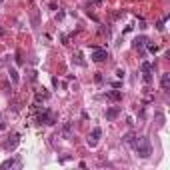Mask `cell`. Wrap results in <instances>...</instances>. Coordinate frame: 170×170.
<instances>
[{
    "instance_id": "cell-1",
    "label": "cell",
    "mask_w": 170,
    "mask_h": 170,
    "mask_svg": "<svg viewBox=\"0 0 170 170\" xmlns=\"http://www.w3.org/2000/svg\"><path fill=\"white\" fill-rule=\"evenodd\" d=\"M134 148H136V154H138L140 158H148V156L152 154V144H150V138H148V136L136 138Z\"/></svg>"
},
{
    "instance_id": "cell-2",
    "label": "cell",
    "mask_w": 170,
    "mask_h": 170,
    "mask_svg": "<svg viewBox=\"0 0 170 170\" xmlns=\"http://www.w3.org/2000/svg\"><path fill=\"white\" fill-rule=\"evenodd\" d=\"M36 122H38V124H48V126H52V124L56 122V114H54L50 108H42V112H38V116H36Z\"/></svg>"
},
{
    "instance_id": "cell-3",
    "label": "cell",
    "mask_w": 170,
    "mask_h": 170,
    "mask_svg": "<svg viewBox=\"0 0 170 170\" xmlns=\"http://www.w3.org/2000/svg\"><path fill=\"white\" fill-rule=\"evenodd\" d=\"M140 70H142V80H144L146 84H150V82H152V64H150V62H142Z\"/></svg>"
},
{
    "instance_id": "cell-4",
    "label": "cell",
    "mask_w": 170,
    "mask_h": 170,
    "mask_svg": "<svg viewBox=\"0 0 170 170\" xmlns=\"http://www.w3.org/2000/svg\"><path fill=\"white\" fill-rule=\"evenodd\" d=\"M106 58H108V52L104 48H94L92 50V60L94 62H104Z\"/></svg>"
},
{
    "instance_id": "cell-5",
    "label": "cell",
    "mask_w": 170,
    "mask_h": 170,
    "mask_svg": "<svg viewBox=\"0 0 170 170\" xmlns=\"http://www.w3.org/2000/svg\"><path fill=\"white\" fill-rule=\"evenodd\" d=\"M100 136H102V130H100L98 126L92 128V132H90V136H88V146H92V148H94V146L98 144V138H100Z\"/></svg>"
},
{
    "instance_id": "cell-6",
    "label": "cell",
    "mask_w": 170,
    "mask_h": 170,
    "mask_svg": "<svg viewBox=\"0 0 170 170\" xmlns=\"http://www.w3.org/2000/svg\"><path fill=\"white\" fill-rule=\"evenodd\" d=\"M104 116H106V120H108V122L116 120V118L120 116V106H110V108L104 112Z\"/></svg>"
},
{
    "instance_id": "cell-7",
    "label": "cell",
    "mask_w": 170,
    "mask_h": 170,
    "mask_svg": "<svg viewBox=\"0 0 170 170\" xmlns=\"http://www.w3.org/2000/svg\"><path fill=\"white\" fill-rule=\"evenodd\" d=\"M72 126H74V122H70V120L62 124V130H60V134H62V138H66V140H68V138L72 136Z\"/></svg>"
},
{
    "instance_id": "cell-8",
    "label": "cell",
    "mask_w": 170,
    "mask_h": 170,
    "mask_svg": "<svg viewBox=\"0 0 170 170\" xmlns=\"http://www.w3.org/2000/svg\"><path fill=\"white\" fill-rule=\"evenodd\" d=\"M106 98L112 100V102H120V100H122V92H120V90H108V92H106Z\"/></svg>"
},
{
    "instance_id": "cell-9",
    "label": "cell",
    "mask_w": 170,
    "mask_h": 170,
    "mask_svg": "<svg viewBox=\"0 0 170 170\" xmlns=\"http://www.w3.org/2000/svg\"><path fill=\"white\" fill-rule=\"evenodd\" d=\"M20 142V136H12V140H6L4 142V150H14Z\"/></svg>"
},
{
    "instance_id": "cell-10",
    "label": "cell",
    "mask_w": 170,
    "mask_h": 170,
    "mask_svg": "<svg viewBox=\"0 0 170 170\" xmlns=\"http://www.w3.org/2000/svg\"><path fill=\"white\" fill-rule=\"evenodd\" d=\"M160 86H162V90H170V72H164L160 76Z\"/></svg>"
},
{
    "instance_id": "cell-11",
    "label": "cell",
    "mask_w": 170,
    "mask_h": 170,
    "mask_svg": "<svg viewBox=\"0 0 170 170\" xmlns=\"http://www.w3.org/2000/svg\"><path fill=\"white\" fill-rule=\"evenodd\" d=\"M146 42H148V40H146V36H138V38H134L132 46H134V48H142Z\"/></svg>"
},
{
    "instance_id": "cell-12",
    "label": "cell",
    "mask_w": 170,
    "mask_h": 170,
    "mask_svg": "<svg viewBox=\"0 0 170 170\" xmlns=\"http://www.w3.org/2000/svg\"><path fill=\"white\" fill-rule=\"evenodd\" d=\"M48 98H50V94H48V92H46L44 88L36 92V102H40V100H48Z\"/></svg>"
},
{
    "instance_id": "cell-13",
    "label": "cell",
    "mask_w": 170,
    "mask_h": 170,
    "mask_svg": "<svg viewBox=\"0 0 170 170\" xmlns=\"http://www.w3.org/2000/svg\"><path fill=\"white\" fill-rule=\"evenodd\" d=\"M124 142L130 144V146H134V142H136V134H134V132H128L126 136H124Z\"/></svg>"
},
{
    "instance_id": "cell-14",
    "label": "cell",
    "mask_w": 170,
    "mask_h": 170,
    "mask_svg": "<svg viewBox=\"0 0 170 170\" xmlns=\"http://www.w3.org/2000/svg\"><path fill=\"white\" fill-rule=\"evenodd\" d=\"M38 24H40V14H38V10H32V26L38 28Z\"/></svg>"
},
{
    "instance_id": "cell-15",
    "label": "cell",
    "mask_w": 170,
    "mask_h": 170,
    "mask_svg": "<svg viewBox=\"0 0 170 170\" xmlns=\"http://www.w3.org/2000/svg\"><path fill=\"white\" fill-rule=\"evenodd\" d=\"M8 74H10V80H12V84H18V80H20V78H18V72H16L14 68H10V70H8Z\"/></svg>"
},
{
    "instance_id": "cell-16",
    "label": "cell",
    "mask_w": 170,
    "mask_h": 170,
    "mask_svg": "<svg viewBox=\"0 0 170 170\" xmlns=\"http://www.w3.org/2000/svg\"><path fill=\"white\" fill-rule=\"evenodd\" d=\"M14 166V158H8V160H4L2 164H0V168L2 170H6V168H12Z\"/></svg>"
},
{
    "instance_id": "cell-17",
    "label": "cell",
    "mask_w": 170,
    "mask_h": 170,
    "mask_svg": "<svg viewBox=\"0 0 170 170\" xmlns=\"http://www.w3.org/2000/svg\"><path fill=\"white\" fill-rule=\"evenodd\" d=\"M72 58H74V62H76L78 66H86V62H84V60H82V54H74Z\"/></svg>"
},
{
    "instance_id": "cell-18",
    "label": "cell",
    "mask_w": 170,
    "mask_h": 170,
    "mask_svg": "<svg viewBox=\"0 0 170 170\" xmlns=\"http://www.w3.org/2000/svg\"><path fill=\"white\" fill-rule=\"evenodd\" d=\"M164 24H166V18H162V20L156 24V30H158V32H164Z\"/></svg>"
},
{
    "instance_id": "cell-19",
    "label": "cell",
    "mask_w": 170,
    "mask_h": 170,
    "mask_svg": "<svg viewBox=\"0 0 170 170\" xmlns=\"http://www.w3.org/2000/svg\"><path fill=\"white\" fill-rule=\"evenodd\" d=\"M156 120H158V126H164V116H162V112H156Z\"/></svg>"
},
{
    "instance_id": "cell-20",
    "label": "cell",
    "mask_w": 170,
    "mask_h": 170,
    "mask_svg": "<svg viewBox=\"0 0 170 170\" xmlns=\"http://www.w3.org/2000/svg\"><path fill=\"white\" fill-rule=\"evenodd\" d=\"M148 50H150V52H158V46H154V44H148Z\"/></svg>"
},
{
    "instance_id": "cell-21",
    "label": "cell",
    "mask_w": 170,
    "mask_h": 170,
    "mask_svg": "<svg viewBox=\"0 0 170 170\" xmlns=\"http://www.w3.org/2000/svg\"><path fill=\"white\" fill-rule=\"evenodd\" d=\"M116 76H118V78H124V70L118 68V70H116Z\"/></svg>"
},
{
    "instance_id": "cell-22",
    "label": "cell",
    "mask_w": 170,
    "mask_h": 170,
    "mask_svg": "<svg viewBox=\"0 0 170 170\" xmlns=\"http://www.w3.org/2000/svg\"><path fill=\"white\" fill-rule=\"evenodd\" d=\"M4 128V122H2V114H0V130Z\"/></svg>"
},
{
    "instance_id": "cell-23",
    "label": "cell",
    "mask_w": 170,
    "mask_h": 170,
    "mask_svg": "<svg viewBox=\"0 0 170 170\" xmlns=\"http://www.w3.org/2000/svg\"><path fill=\"white\" fill-rule=\"evenodd\" d=\"M0 36H4V28L2 26H0Z\"/></svg>"
},
{
    "instance_id": "cell-24",
    "label": "cell",
    "mask_w": 170,
    "mask_h": 170,
    "mask_svg": "<svg viewBox=\"0 0 170 170\" xmlns=\"http://www.w3.org/2000/svg\"><path fill=\"white\" fill-rule=\"evenodd\" d=\"M102 2H104V0H94V4H102Z\"/></svg>"
},
{
    "instance_id": "cell-25",
    "label": "cell",
    "mask_w": 170,
    "mask_h": 170,
    "mask_svg": "<svg viewBox=\"0 0 170 170\" xmlns=\"http://www.w3.org/2000/svg\"><path fill=\"white\" fill-rule=\"evenodd\" d=\"M2 2H4V0H0V4H2Z\"/></svg>"
}]
</instances>
